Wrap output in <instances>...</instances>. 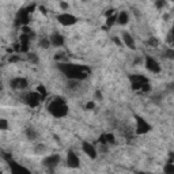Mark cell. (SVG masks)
Wrapping results in <instances>:
<instances>
[{
  "instance_id": "4",
  "label": "cell",
  "mask_w": 174,
  "mask_h": 174,
  "mask_svg": "<svg viewBox=\"0 0 174 174\" xmlns=\"http://www.w3.org/2000/svg\"><path fill=\"white\" fill-rule=\"evenodd\" d=\"M150 131H151V125L144 118L136 116V133L138 135H144V133H147Z\"/></svg>"
},
{
  "instance_id": "6",
  "label": "cell",
  "mask_w": 174,
  "mask_h": 174,
  "mask_svg": "<svg viewBox=\"0 0 174 174\" xmlns=\"http://www.w3.org/2000/svg\"><path fill=\"white\" fill-rule=\"evenodd\" d=\"M146 68L148 69V71H151L153 73L161 72V65H159V63L155 60L154 57H151V56L146 57Z\"/></svg>"
},
{
  "instance_id": "19",
  "label": "cell",
  "mask_w": 174,
  "mask_h": 174,
  "mask_svg": "<svg viewBox=\"0 0 174 174\" xmlns=\"http://www.w3.org/2000/svg\"><path fill=\"white\" fill-rule=\"evenodd\" d=\"M37 92L41 95V98H42V101H44V99H45V97H46V88L44 87L42 84H40V86L37 87Z\"/></svg>"
},
{
  "instance_id": "3",
  "label": "cell",
  "mask_w": 174,
  "mask_h": 174,
  "mask_svg": "<svg viewBox=\"0 0 174 174\" xmlns=\"http://www.w3.org/2000/svg\"><path fill=\"white\" fill-rule=\"evenodd\" d=\"M56 19H57L59 23L63 25V26H72L78 22V18L75 15H72V14H69V12H65V11L61 12V14H59V15L56 16Z\"/></svg>"
},
{
  "instance_id": "26",
  "label": "cell",
  "mask_w": 174,
  "mask_h": 174,
  "mask_svg": "<svg viewBox=\"0 0 174 174\" xmlns=\"http://www.w3.org/2000/svg\"><path fill=\"white\" fill-rule=\"evenodd\" d=\"M10 61H12V63L19 61V57H18V56H12V57H10Z\"/></svg>"
},
{
  "instance_id": "14",
  "label": "cell",
  "mask_w": 174,
  "mask_h": 174,
  "mask_svg": "<svg viewBox=\"0 0 174 174\" xmlns=\"http://www.w3.org/2000/svg\"><path fill=\"white\" fill-rule=\"evenodd\" d=\"M123 42L129 48V49H132V50L136 49L135 40H133V37L129 34V33H127V31H124V34H123Z\"/></svg>"
},
{
  "instance_id": "22",
  "label": "cell",
  "mask_w": 174,
  "mask_h": 174,
  "mask_svg": "<svg viewBox=\"0 0 174 174\" xmlns=\"http://www.w3.org/2000/svg\"><path fill=\"white\" fill-rule=\"evenodd\" d=\"M26 133H27V138L30 139V140H33V139L37 138V133L33 131V129H27V131H26Z\"/></svg>"
},
{
  "instance_id": "10",
  "label": "cell",
  "mask_w": 174,
  "mask_h": 174,
  "mask_svg": "<svg viewBox=\"0 0 174 174\" xmlns=\"http://www.w3.org/2000/svg\"><path fill=\"white\" fill-rule=\"evenodd\" d=\"M10 167H11V173L12 174H30V172H29L26 167H23L22 165L16 163V162H14L12 159L10 161Z\"/></svg>"
},
{
  "instance_id": "16",
  "label": "cell",
  "mask_w": 174,
  "mask_h": 174,
  "mask_svg": "<svg viewBox=\"0 0 174 174\" xmlns=\"http://www.w3.org/2000/svg\"><path fill=\"white\" fill-rule=\"evenodd\" d=\"M131 82L132 83H148V79L142 76V75H132L131 76Z\"/></svg>"
},
{
  "instance_id": "12",
  "label": "cell",
  "mask_w": 174,
  "mask_h": 174,
  "mask_svg": "<svg viewBox=\"0 0 174 174\" xmlns=\"http://www.w3.org/2000/svg\"><path fill=\"white\" fill-rule=\"evenodd\" d=\"M49 42H50V45H53V46H63L64 45V37H63L60 33H53L49 38Z\"/></svg>"
},
{
  "instance_id": "8",
  "label": "cell",
  "mask_w": 174,
  "mask_h": 174,
  "mask_svg": "<svg viewBox=\"0 0 174 174\" xmlns=\"http://www.w3.org/2000/svg\"><path fill=\"white\" fill-rule=\"evenodd\" d=\"M29 11L27 8H22L18 11V14H16V18H15V22H16V25H22V26H25L26 23L29 22Z\"/></svg>"
},
{
  "instance_id": "25",
  "label": "cell",
  "mask_w": 174,
  "mask_h": 174,
  "mask_svg": "<svg viewBox=\"0 0 174 174\" xmlns=\"http://www.w3.org/2000/svg\"><path fill=\"white\" fill-rule=\"evenodd\" d=\"M155 4H157V7H159V8H162V7H163L166 3H165V2H157Z\"/></svg>"
},
{
  "instance_id": "20",
  "label": "cell",
  "mask_w": 174,
  "mask_h": 174,
  "mask_svg": "<svg viewBox=\"0 0 174 174\" xmlns=\"http://www.w3.org/2000/svg\"><path fill=\"white\" fill-rule=\"evenodd\" d=\"M40 46L44 48V49H48V48L50 46L49 40H48V38H42V40H40Z\"/></svg>"
},
{
  "instance_id": "30",
  "label": "cell",
  "mask_w": 174,
  "mask_h": 174,
  "mask_svg": "<svg viewBox=\"0 0 174 174\" xmlns=\"http://www.w3.org/2000/svg\"><path fill=\"white\" fill-rule=\"evenodd\" d=\"M0 90H2V84H0Z\"/></svg>"
},
{
  "instance_id": "13",
  "label": "cell",
  "mask_w": 174,
  "mask_h": 174,
  "mask_svg": "<svg viewBox=\"0 0 174 174\" xmlns=\"http://www.w3.org/2000/svg\"><path fill=\"white\" fill-rule=\"evenodd\" d=\"M82 148H83V151H84V153H86L91 159H95V158H97V150H95L94 146H91L90 143L84 142V143L82 144Z\"/></svg>"
},
{
  "instance_id": "11",
  "label": "cell",
  "mask_w": 174,
  "mask_h": 174,
  "mask_svg": "<svg viewBox=\"0 0 174 174\" xmlns=\"http://www.w3.org/2000/svg\"><path fill=\"white\" fill-rule=\"evenodd\" d=\"M59 162H60V157H59V155H50V157L44 159V166L48 167L49 170H53L57 166Z\"/></svg>"
},
{
  "instance_id": "1",
  "label": "cell",
  "mask_w": 174,
  "mask_h": 174,
  "mask_svg": "<svg viewBox=\"0 0 174 174\" xmlns=\"http://www.w3.org/2000/svg\"><path fill=\"white\" fill-rule=\"evenodd\" d=\"M59 68L61 72L65 73V76L71 80H82L90 73V68L87 65H79V64H60Z\"/></svg>"
},
{
  "instance_id": "21",
  "label": "cell",
  "mask_w": 174,
  "mask_h": 174,
  "mask_svg": "<svg viewBox=\"0 0 174 174\" xmlns=\"http://www.w3.org/2000/svg\"><path fill=\"white\" fill-rule=\"evenodd\" d=\"M7 128H8V123H7V120L0 118V131H6Z\"/></svg>"
},
{
  "instance_id": "23",
  "label": "cell",
  "mask_w": 174,
  "mask_h": 174,
  "mask_svg": "<svg viewBox=\"0 0 174 174\" xmlns=\"http://www.w3.org/2000/svg\"><path fill=\"white\" fill-rule=\"evenodd\" d=\"M94 108H95V103H94V102H88V103H86V109L91 110V109H94Z\"/></svg>"
},
{
  "instance_id": "24",
  "label": "cell",
  "mask_w": 174,
  "mask_h": 174,
  "mask_svg": "<svg viewBox=\"0 0 174 174\" xmlns=\"http://www.w3.org/2000/svg\"><path fill=\"white\" fill-rule=\"evenodd\" d=\"M150 45H153V46H157L158 45V41L155 38H151L150 40Z\"/></svg>"
},
{
  "instance_id": "31",
  "label": "cell",
  "mask_w": 174,
  "mask_h": 174,
  "mask_svg": "<svg viewBox=\"0 0 174 174\" xmlns=\"http://www.w3.org/2000/svg\"><path fill=\"white\" fill-rule=\"evenodd\" d=\"M142 174H147V173H142Z\"/></svg>"
},
{
  "instance_id": "18",
  "label": "cell",
  "mask_w": 174,
  "mask_h": 174,
  "mask_svg": "<svg viewBox=\"0 0 174 174\" xmlns=\"http://www.w3.org/2000/svg\"><path fill=\"white\" fill-rule=\"evenodd\" d=\"M116 18H117V14H113L112 16L106 18V27H112V26L116 23Z\"/></svg>"
},
{
  "instance_id": "9",
  "label": "cell",
  "mask_w": 174,
  "mask_h": 174,
  "mask_svg": "<svg viewBox=\"0 0 174 174\" xmlns=\"http://www.w3.org/2000/svg\"><path fill=\"white\" fill-rule=\"evenodd\" d=\"M79 163H80L79 157L73 151H68V154H67V165L72 169H76V167H79Z\"/></svg>"
},
{
  "instance_id": "27",
  "label": "cell",
  "mask_w": 174,
  "mask_h": 174,
  "mask_svg": "<svg viewBox=\"0 0 174 174\" xmlns=\"http://www.w3.org/2000/svg\"><path fill=\"white\" fill-rule=\"evenodd\" d=\"M60 7L63 10H67V8H68V4H67V3H60Z\"/></svg>"
},
{
  "instance_id": "29",
  "label": "cell",
  "mask_w": 174,
  "mask_h": 174,
  "mask_svg": "<svg viewBox=\"0 0 174 174\" xmlns=\"http://www.w3.org/2000/svg\"><path fill=\"white\" fill-rule=\"evenodd\" d=\"M113 41H114V42H116V44H117V45H121V44H123V42H121V41H120V40H118V38H113Z\"/></svg>"
},
{
  "instance_id": "7",
  "label": "cell",
  "mask_w": 174,
  "mask_h": 174,
  "mask_svg": "<svg viewBox=\"0 0 174 174\" xmlns=\"http://www.w3.org/2000/svg\"><path fill=\"white\" fill-rule=\"evenodd\" d=\"M10 86L14 90H25L27 87V79H25V78H15V79H12L10 82Z\"/></svg>"
},
{
  "instance_id": "15",
  "label": "cell",
  "mask_w": 174,
  "mask_h": 174,
  "mask_svg": "<svg viewBox=\"0 0 174 174\" xmlns=\"http://www.w3.org/2000/svg\"><path fill=\"white\" fill-rule=\"evenodd\" d=\"M129 21V15L128 12H125V11H121V12L117 14V18H116V22L118 25H127Z\"/></svg>"
},
{
  "instance_id": "32",
  "label": "cell",
  "mask_w": 174,
  "mask_h": 174,
  "mask_svg": "<svg viewBox=\"0 0 174 174\" xmlns=\"http://www.w3.org/2000/svg\"><path fill=\"white\" fill-rule=\"evenodd\" d=\"M0 174H3V173H2V172H0Z\"/></svg>"
},
{
  "instance_id": "17",
  "label": "cell",
  "mask_w": 174,
  "mask_h": 174,
  "mask_svg": "<svg viewBox=\"0 0 174 174\" xmlns=\"http://www.w3.org/2000/svg\"><path fill=\"white\" fill-rule=\"evenodd\" d=\"M163 172H165V174H174V163H173L172 159H170L167 163L165 165Z\"/></svg>"
},
{
  "instance_id": "5",
  "label": "cell",
  "mask_w": 174,
  "mask_h": 174,
  "mask_svg": "<svg viewBox=\"0 0 174 174\" xmlns=\"http://www.w3.org/2000/svg\"><path fill=\"white\" fill-rule=\"evenodd\" d=\"M41 101H42L41 95H40L37 91H34V92H33V91H31V92H29V94L25 97L26 105H29L30 108H35V106H38Z\"/></svg>"
},
{
  "instance_id": "28",
  "label": "cell",
  "mask_w": 174,
  "mask_h": 174,
  "mask_svg": "<svg viewBox=\"0 0 174 174\" xmlns=\"http://www.w3.org/2000/svg\"><path fill=\"white\" fill-rule=\"evenodd\" d=\"M95 97H97L98 99H102V94L99 91H97V92H95Z\"/></svg>"
},
{
  "instance_id": "2",
  "label": "cell",
  "mask_w": 174,
  "mask_h": 174,
  "mask_svg": "<svg viewBox=\"0 0 174 174\" xmlns=\"http://www.w3.org/2000/svg\"><path fill=\"white\" fill-rule=\"evenodd\" d=\"M48 110H49V113L53 117L61 118L67 116V113H68V105H67V102L61 97H56L50 101L49 106H48Z\"/></svg>"
}]
</instances>
